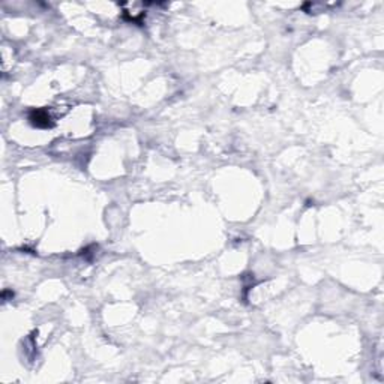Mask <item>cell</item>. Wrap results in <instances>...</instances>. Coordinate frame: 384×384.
Returning <instances> with one entry per match:
<instances>
[{"mask_svg":"<svg viewBox=\"0 0 384 384\" xmlns=\"http://www.w3.org/2000/svg\"><path fill=\"white\" fill-rule=\"evenodd\" d=\"M30 122L38 128H48L51 126L50 114L45 110H33L30 113Z\"/></svg>","mask_w":384,"mask_h":384,"instance_id":"1","label":"cell"}]
</instances>
